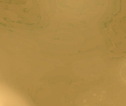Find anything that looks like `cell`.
I'll list each match as a JSON object with an SVG mask.
<instances>
[{
	"label": "cell",
	"mask_w": 126,
	"mask_h": 106,
	"mask_svg": "<svg viewBox=\"0 0 126 106\" xmlns=\"http://www.w3.org/2000/svg\"><path fill=\"white\" fill-rule=\"evenodd\" d=\"M120 75L122 79L126 82V62L121 67Z\"/></svg>",
	"instance_id": "1"
}]
</instances>
